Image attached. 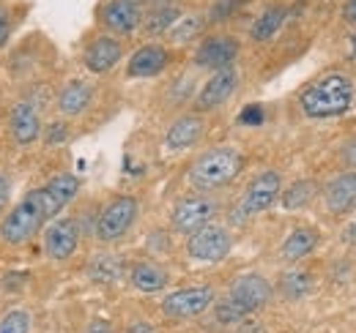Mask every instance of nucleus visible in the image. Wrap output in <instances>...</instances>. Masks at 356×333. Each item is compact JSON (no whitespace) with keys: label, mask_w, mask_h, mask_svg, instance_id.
Instances as JSON below:
<instances>
[{"label":"nucleus","mask_w":356,"mask_h":333,"mask_svg":"<svg viewBox=\"0 0 356 333\" xmlns=\"http://www.w3.org/2000/svg\"><path fill=\"white\" fill-rule=\"evenodd\" d=\"M11 137L19 142V145H31L39 139V131H42V121H39V110L28 101H19L11 107Z\"/></svg>","instance_id":"nucleus-14"},{"label":"nucleus","mask_w":356,"mask_h":333,"mask_svg":"<svg viewBox=\"0 0 356 333\" xmlns=\"http://www.w3.org/2000/svg\"><path fill=\"white\" fill-rule=\"evenodd\" d=\"M214 303V290L211 287H184V290L170 292L162 300V311L173 320H189L203 314Z\"/></svg>","instance_id":"nucleus-6"},{"label":"nucleus","mask_w":356,"mask_h":333,"mask_svg":"<svg viewBox=\"0 0 356 333\" xmlns=\"http://www.w3.org/2000/svg\"><path fill=\"white\" fill-rule=\"evenodd\" d=\"M312 194H315L312 180H299V183H293V186L282 194V208H288V210L305 208V205L312 200Z\"/></svg>","instance_id":"nucleus-25"},{"label":"nucleus","mask_w":356,"mask_h":333,"mask_svg":"<svg viewBox=\"0 0 356 333\" xmlns=\"http://www.w3.org/2000/svg\"><path fill=\"white\" fill-rule=\"evenodd\" d=\"M236 85H238V74L233 69H220L209 83L200 87V93H197V110H214V107L225 104L233 96Z\"/></svg>","instance_id":"nucleus-13"},{"label":"nucleus","mask_w":356,"mask_h":333,"mask_svg":"<svg viewBox=\"0 0 356 333\" xmlns=\"http://www.w3.org/2000/svg\"><path fill=\"white\" fill-rule=\"evenodd\" d=\"M200 134H203V121L197 115H184L168 128L165 142H168L170 151H184V148L195 145L200 139Z\"/></svg>","instance_id":"nucleus-18"},{"label":"nucleus","mask_w":356,"mask_h":333,"mask_svg":"<svg viewBox=\"0 0 356 333\" xmlns=\"http://www.w3.org/2000/svg\"><path fill=\"white\" fill-rule=\"evenodd\" d=\"M244 317H247V314H244L230 298H225L222 303L217 306V320H220L222 325H236V323H241Z\"/></svg>","instance_id":"nucleus-29"},{"label":"nucleus","mask_w":356,"mask_h":333,"mask_svg":"<svg viewBox=\"0 0 356 333\" xmlns=\"http://www.w3.org/2000/svg\"><path fill=\"white\" fill-rule=\"evenodd\" d=\"M307 118H334L351 110L354 104V83L346 74H323L299 96Z\"/></svg>","instance_id":"nucleus-2"},{"label":"nucleus","mask_w":356,"mask_h":333,"mask_svg":"<svg viewBox=\"0 0 356 333\" xmlns=\"http://www.w3.org/2000/svg\"><path fill=\"white\" fill-rule=\"evenodd\" d=\"M315 244H318V232L310 230V227H299V230H293V232L285 238V244H282V257L291 259V262H296V259L307 257V254L315 249Z\"/></svg>","instance_id":"nucleus-21"},{"label":"nucleus","mask_w":356,"mask_h":333,"mask_svg":"<svg viewBox=\"0 0 356 333\" xmlns=\"http://www.w3.org/2000/svg\"><path fill=\"white\" fill-rule=\"evenodd\" d=\"M168 60H170V55H168L165 46L145 44V46H140L134 52L132 60H129V77H156V74H162Z\"/></svg>","instance_id":"nucleus-15"},{"label":"nucleus","mask_w":356,"mask_h":333,"mask_svg":"<svg viewBox=\"0 0 356 333\" xmlns=\"http://www.w3.org/2000/svg\"><path fill=\"white\" fill-rule=\"evenodd\" d=\"M90 99H93V87L83 80H74L58 93V107L63 115H80L90 104Z\"/></svg>","instance_id":"nucleus-19"},{"label":"nucleus","mask_w":356,"mask_h":333,"mask_svg":"<svg viewBox=\"0 0 356 333\" xmlns=\"http://www.w3.org/2000/svg\"><path fill=\"white\" fill-rule=\"evenodd\" d=\"M8 31H11V22H8V14L0 8V46L8 39Z\"/></svg>","instance_id":"nucleus-36"},{"label":"nucleus","mask_w":356,"mask_h":333,"mask_svg":"<svg viewBox=\"0 0 356 333\" xmlns=\"http://www.w3.org/2000/svg\"><path fill=\"white\" fill-rule=\"evenodd\" d=\"M44 189L55 197V200H58V205H60V208H66V205L77 197V191H80V178H77V175L63 172V175H55Z\"/></svg>","instance_id":"nucleus-23"},{"label":"nucleus","mask_w":356,"mask_h":333,"mask_svg":"<svg viewBox=\"0 0 356 333\" xmlns=\"http://www.w3.org/2000/svg\"><path fill=\"white\" fill-rule=\"evenodd\" d=\"M244 166V159L238 151L233 148H211L203 156L195 159V164L189 169V183L197 191H214L227 186Z\"/></svg>","instance_id":"nucleus-3"},{"label":"nucleus","mask_w":356,"mask_h":333,"mask_svg":"<svg viewBox=\"0 0 356 333\" xmlns=\"http://www.w3.org/2000/svg\"><path fill=\"white\" fill-rule=\"evenodd\" d=\"M178 19V11L173 6H168V8H156L154 14H148V19H145V33L148 36H159V33H165V31H170V25Z\"/></svg>","instance_id":"nucleus-26"},{"label":"nucleus","mask_w":356,"mask_h":333,"mask_svg":"<svg viewBox=\"0 0 356 333\" xmlns=\"http://www.w3.org/2000/svg\"><path fill=\"white\" fill-rule=\"evenodd\" d=\"M8 194H11V183H8V178H6V175H0V210L6 208Z\"/></svg>","instance_id":"nucleus-35"},{"label":"nucleus","mask_w":356,"mask_h":333,"mask_svg":"<svg viewBox=\"0 0 356 333\" xmlns=\"http://www.w3.org/2000/svg\"><path fill=\"white\" fill-rule=\"evenodd\" d=\"M0 333H31V314L28 311H8L0 320Z\"/></svg>","instance_id":"nucleus-28"},{"label":"nucleus","mask_w":356,"mask_h":333,"mask_svg":"<svg viewBox=\"0 0 356 333\" xmlns=\"http://www.w3.org/2000/svg\"><path fill=\"white\" fill-rule=\"evenodd\" d=\"M132 284L140 292H159L168 287V273L154 262H137L132 268Z\"/></svg>","instance_id":"nucleus-20"},{"label":"nucleus","mask_w":356,"mask_h":333,"mask_svg":"<svg viewBox=\"0 0 356 333\" xmlns=\"http://www.w3.org/2000/svg\"><path fill=\"white\" fill-rule=\"evenodd\" d=\"M340 159H343L346 166H356V139H351V142L340 151Z\"/></svg>","instance_id":"nucleus-34"},{"label":"nucleus","mask_w":356,"mask_h":333,"mask_svg":"<svg viewBox=\"0 0 356 333\" xmlns=\"http://www.w3.org/2000/svg\"><path fill=\"white\" fill-rule=\"evenodd\" d=\"M134 219H137V200L134 197H115L107 208L102 210V216L96 221L99 241H104V244L118 241L121 235H127V230L134 224Z\"/></svg>","instance_id":"nucleus-4"},{"label":"nucleus","mask_w":356,"mask_h":333,"mask_svg":"<svg viewBox=\"0 0 356 333\" xmlns=\"http://www.w3.org/2000/svg\"><path fill=\"white\" fill-rule=\"evenodd\" d=\"M280 183H282L280 172H274V169L261 172V175L247 186V191H244V197H241V213H244V216H255V213H264V210L271 208L274 200L280 197Z\"/></svg>","instance_id":"nucleus-8"},{"label":"nucleus","mask_w":356,"mask_h":333,"mask_svg":"<svg viewBox=\"0 0 356 333\" xmlns=\"http://www.w3.org/2000/svg\"><path fill=\"white\" fill-rule=\"evenodd\" d=\"M214 213H217V203L211 197H206V194L184 197L173 208V230L184 232V235H192L200 227H206L214 219Z\"/></svg>","instance_id":"nucleus-5"},{"label":"nucleus","mask_w":356,"mask_h":333,"mask_svg":"<svg viewBox=\"0 0 356 333\" xmlns=\"http://www.w3.org/2000/svg\"><path fill=\"white\" fill-rule=\"evenodd\" d=\"M282 22H285V8L282 6H268L266 11L252 22V39L255 42H268L280 28H282Z\"/></svg>","instance_id":"nucleus-22"},{"label":"nucleus","mask_w":356,"mask_h":333,"mask_svg":"<svg viewBox=\"0 0 356 333\" xmlns=\"http://www.w3.org/2000/svg\"><path fill=\"white\" fill-rule=\"evenodd\" d=\"M102 22L118 36H129L140 25V6L134 0H110L102 8Z\"/></svg>","instance_id":"nucleus-11"},{"label":"nucleus","mask_w":356,"mask_h":333,"mask_svg":"<svg viewBox=\"0 0 356 333\" xmlns=\"http://www.w3.org/2000/svg\"><path fill=\"white\" fill-rule=\"evenodd\" d=\"M134 3H137V0H134Z\"/></svg>","instance_id":"nucleus-42"},{"label":"nucleus","mask_w":356,"mask_h":333,"mask_svg":"<svg viewBox=\"0 0 356 333\" xmlns=\"http://www.w3.org/2000/svg\"><path fill=\"white\" fill-rule=\"evenodd\" d=\"M121 44L115 42V39H110V36H99L96 42L88 44V49H86V66H88L90 71H96V74H104V71H110L118 60H121Z\"/></svg>","instance_id":"nucleus-17"},{"label":"nucleus","mask_w":356,"mask_h":333,"mask_svg":"<svg viewBox=\"0 0 356 333\" xmlns=\"http://www.w3.org/2000/svg\"><path fill=\"white\" fill-rule=\"evenodd\" d=\"M238 55V42L230 39V36H211L197 46V66H206V69H230V63L236 60Z\"/></svg>","instance_id":"nucleus-12"},{"label":"nucleus","mask_w":356,"mask_h":333,"mask_svg":"<svg viewBox=\"0 0 356 333\" xmlns=\"http://www.w3.org/2000/svg\"><path fill=\"white\" fill-rule=\"evenodd\" d=\"M280 290L285 292V298H302V295H307V292L312 290V282L307 273H302V271H291V273L282 276Z\"/></svg>","instance_id":"nucleus-27"},{"label":"nucleus","mask_w":356,"mask_h":333,"mask_svg":"<svg viewBox=\"0 0 356 333\" xmlns=\"http://www.w3.org/2000/svg\"><path fill=\"white\" fill-rule=\"evenodd\" d=\"M197 28H200V19H197V17H189V19H184V25H181V28H176V31H178L176 39H178V42H186L192 33H197Z\"/></svg>","instance_id":"nucleus-31"},{"label":"nucleus","mask_w":356,"mask_h":333,"mask_svg":"<svg viewBox=\"0 0 356 333\" xmlns=\"http://www.w3.org/2000/svg\"><path fill=\"white\" fill-rule=\"evenodd\" d=\"M127 333H156V331H154V325H148V323H134Z\"/></svg>","instance_id":"nucleus-39"},{"label":"nucleus","mask_w":356,"mask_h":333,"mask_svg":"<svg viewBox=\"0 0 356 333\" xmlns=\"http://www.w3.org/2000/svg\"><path fill=\"white\" fill-rule=\"evenodd\" d=\"M238 121H241L244 126H261L264 123V107H258V104L244 107L241 115H238Z\"/></svg>","instance_id":"nucleus-30"},{"label":"nucleus","mask_w":356,"mask_h":333,"mask_svg":"<svg viewBox=\"0 0 356 333\" xmlns=\"http://www.w3.org/2000/svg\"><path fill=\"white\" fill-rule=\"evenodd\" d=\"M86 333H113V331H110V325L104 320H93V323H88Z\"/></svg>","instance_id":"nucleus-38"},{"label":"nucleus","mask_w":356,"mask_h":333,"mask_svg":"<svg viewBox=\"0 0 356 333\" xmlns=\"http://www.w3.org/2000/svg\"><path fill=\"white\" fill-rule=\"evenodd\" d=\"M326 208L332 213H348L356 208V172H346L326 186Z\"/></svg>","instance_id":"nucleus-16"},{"label":"nucleus","mask_w":356,"mask_h":333,"mask_svg":"<svg viewBox=\"0 0 356 333\" xmlns=\"http://www.w3.org/2000/svg\"><path fill=\"white\" fill-rule=\"evenodd\" d=\"M80 241V230L74 219H58L47 227L44 232V251L52 259H69Z\"/></svg>","instance_id":"nucleus-10"},{"label":"nucleus","mask_w":356,"mask_h":333,"mask_svg":"<svg viewBox=\"0 0 356 333\" xmlns=\"http://www.w3.org/2000/svg\"><path fill=\"white\" fill-rule=\"evenodd\" d=\"M241 0H222V3H217L214 8H211V19H222L225 14H230L233 11V6H238Z\"/></svg>","instance_id":"nucleus-33"},{"label":"nucleus","mask_w":356,"mask_h":333,"mask_svg":"<svg viewBox=\"0 0 356 333\" xmlns=\"http://www.w3.org/2000/svg\"><path fill=\"white\" fill-rule=\"evenodd\" d=\"M236 333H266V331H264L258 323H244V325H241Z\"/></svg>","instance_id":"nucleus-40"},{"label":"nucleus","mask_w":356,"mask_h":333,"mask_svg":"<svg viewBox=\"0 0 356 333\" xmlns=\"http://www.w3.org/2000/svg\"><path fill=\"white\" fill-rule=\"evenodd\" d=\"M186 251H189V257H195L200 262H220L230 251V235H227L225 227L206 224V227H200L197 232L189 235Z\"/></svg>","instance_id":"nucleus-7"},{"label":"nucleus","mask_w":356,"mask_h":333,"mask_svg":"<svg viewBox=\"0 0 356 333\" xmlns=\"http://www.w3.org/2000/svg\"><path fill=\"white\" fill-rule=\"evenodd\" d=\"M66 137H69V128L63 123H52L47 128V142H49V145H60Z\"/></svg>","instance_id":"nucleus-32"},{"label":"nucleus","mask_w":356,"mask_h":333,"mask_svg":"<svg viewBox=\"0 0 356 333\" xmlns=\"http://www.w3.org/2000/svg\"><path fill=\"white\" fill-rule=\"evenodd\" d=\"M88 271L93 282L110 284V282H115V279L121 276V259H115V257H96V259L90 262Z\"/></svg>","instance_id":"nucleus-24"},{"label":"nucleus","mask_w":356,"mask_h":333,"mask_svg":"<svg viewBox=\"0 0 356 333\" xmlns=\"http://www.w3.org/2000/svg\"><path fill=\"white\" fill-rule=\"evenodd\" d=\"M60 210L63 208L58 205V200L47 189L28 191L14 208L8 210V216H3V221H0V241L11 244V246H19V244L31 241L44 227V221H49L52 216H58Z\"/></svg>","instance_id":"nucleus-1"},{"label":"nucleus","mask_w":356,"mask_h":333,"mask_svg":"<svg viewBox=\"0 0 356 333\" xmlns=\"http://www.w3.org/2000/svg\"><path fill=\"white\" fill-rule=\"evenodd\" d=\"M227 298H230L244 314H252V311H258L261 306L268 303V298H271V284H268L264 276L250 273V276H241V279L233 282Z\"/></svg>","instance_id":"nucleus-9"},{"label":"nucleus","mask_w":356,"mask_h":333,"mask_svg":"<svg viewBox=\"0 0 356 333\" xmlns=\"http://www.w3.org/2000/svg\"><path fill=\"white\" fill-rule=\"evenodd\" d=\"M343 19L351 22V25H356V0H348V3H346V8H343Z\"/></svg>","instance_id":"nucleus-37"},{"label":"nucleus","mask_w":356,"mask_h":333,"mask_svg":"<svg viewBox=\"0 0 356 333\" xmlns=\"http://www.w3.org/2000/svg\"><path fill=\"white\" fill-rule=\"evenodd\" d=\"M348 44L354 46V55H351V58H354V60H356V36H354V39H351V42H348Z\"/></svg>","instance_id":"nucleus-41"}]
</instances>
